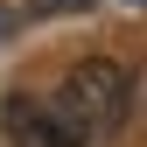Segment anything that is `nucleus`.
I'll return each mask as SVG.
<instances>
[{
  "instance_id": "f257e3e1",
  "label": "nucleus",
  "mask_w": 147,
  "mask_h": 147,
  "mask_svg": "<svg viewBox=\"0 0 147 147\" xmlns=\"http://www.w3.org/2000/svg\"><path fill=\"white\" fill-rule=\"evenodd\" d=\"M126 105H133V77H126V63H112V56H84L63 77V91H56V112H63V126L77 140L119 133V126H126Z\"/></svg>"
},
{
  "instance_id": "f03ea898",
  "label": "nucleus",
  "mask_w": 147,
  "mask_h": 147,
  "mask_svg": "<svg viewBox=\"0 0 147 147\" xmlns=\"http://www.w3.org/2000/svg\"><path fill=\"white\" fill-rule=\"evenodd\" d=\"M7 133H14V147H84V140L63 126L56 105H35L28 91H14V98H7Z\"/></svg>"
}]
</instances>
